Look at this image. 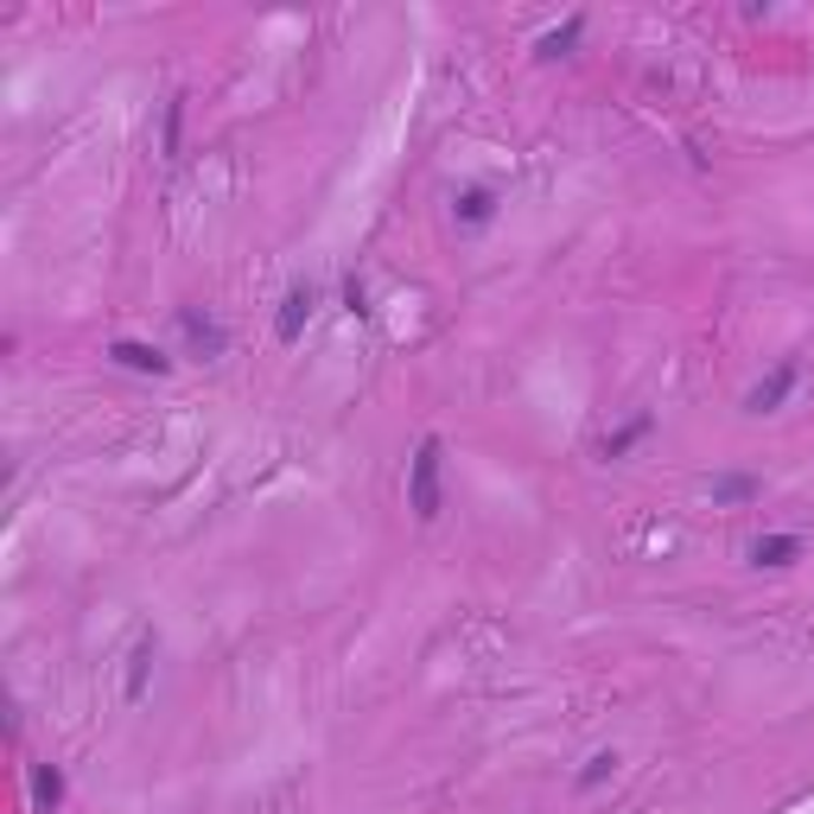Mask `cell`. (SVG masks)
<instances>
[{"mask_svg": "<svg viewBox=\"0 0 814 814\" xmlns=\"http://www.w3.org/2000/svg\"><path fill=\"white\" fill-rule=\"evenodd\" d=\"M802 560V535H757L751 567H795Z\"/></svg>", "mask_w": 814, "mask_h": 814, "instance_id": "obj_7", "label": "cell"}, {"mask_svg": "<svg viewBox=\"0 0 814 814\" xmlns=\"http://www.w3.org/2000/svg\"><path fill=\"white\" fill-rule=\"evenodd\" d=\"M153 656H159V643H153V636H141V643H134V656H127V688H121L127 700H141V694H147Z\"/></svg>", "mask_w": 814, "mask_h": 814, "instance_id": "obj_9", "label": "cell"}, {"mask_svg": "<svg viewBox=\"0 0 814 814\" xmlns=\"http://www.w3.org/2000/svg\"><path fill=\"white\" fill-rule=\"evenodd\" d=\"M643 433H649V414H636V421L624 426V433H611V439H604L599 453H604V458H624V453L636 446V439H643Z\"/></svg>", "mask_w": 814, "mask_h": 814, "instance_id": "obj_12", "label": "cell"}, {"mask_svg": "<svg viewBox=\"0 0 814 814\" xmlns=\"http://www.w3.org/2000/svg\"><path fill=\"white\" fill-rule=\"evenodd\" d=\"M579 32H586V20H567L560 32H547V38H542V58H567V52L579 45Z\"/></svg>", "mask_w": 814, "mask_h": 814, "instance_id": "obj_11", "label": "cell"}, {"mask_svg": "<svg viewBox=\"0 0 814 814\" xmlns=\"http://www.w3.org/2000/svg\"><path fill=\"white\" fill-rule=\"evenodd\" d=\"M751 497H757V478H745V471L713 478V503H751Z\"/></svg>", "mask_w": 814, "mask_h": 814, "instance_id": "obj_10", "label": "cell"}, {"mask_svg": "<svg viewBox=\"0 0 814 814\" xmlns=\"http://www.w3.org/2000/svg\"><path fill=\"white\" fill-rule=\"evenodd\" d=\"M179 332H185V344H191L198 357H223V350H230V332H223L216 319H204V312H191V305L179 312Z\"/></svg>", "mask_w": 814, "mask_h": 814, "instance_id": "obj_6", "label": "cell"}, {"mask_svg": "<svg viewBox=\"0 0 814 814\" xmlns=\"http://www.w3.org/2000/svg\"><path fill=\"white\" fill-rule=\"evenodd\" d=\"M439 471H446V446L439 439H421V453L408 465V510L433 522V515L446 510V497H439Z\"/></svg>", "mask_w": 814, "mask_h": 814, "instance_id": "obj_1", "label": "cell"}, {"mask_svg": "<svg viewBox=\"0 0 814 814\" xmlns=\"http://www.w3.org/2000/svg\"><path fill=\"white\" fill-rule=\"evenodd\" d=\"M611 770H617V751H592L586 757V770H579V789H599Z\"/></svg>", "mask_w": 814, "mask_h": 814, "instance_id": "obj_13", "label": "cell"}, {"mask_svg": "<svg viewBox=\"0 0 814 814\" xmlns=\"http://www.w3.org/2000/svg\"><path fill=\"white\" fill-rule=\"evenodd\" d=\"M312 305H319V287H305V280L300 287H287V300H280V312H274V337H280V344H300Z\"/></svg>", "mask_w": 814, "mask_h": 814, "instance_id": "obj_2", "label": "cell"}, {"mask_svg": "<svg viewBox=\"0 0 814 814\" xmlns=\"http://www.w3.org/2000/svg\"><path fill=\"white\" fill-rule=\"evenodd\" d=\"M795 382H802V363H777V369H770V376H763V382L745 394V414H777Z\"/></svg>", "mask_w": 814, "mask_h": 814, "instance_id": "obj_3", "label": "cell"}, {"mask_svg": "<svg viewBox=\"0 0 814 814\" xmlns=\"http://www.w3.org/2000/svg\"><path fill=\"white\" fill-rule=\"evenodd\" d=\"M109 357H115L121 369H134V376H172V357H166V350H153V344H141V337H115V344H109Z\"/></svg>", "mask_w": 814, "mask_h": 814, "instance_id": "obj_5", "label": "cell"}, {"mask_svg": "<svg viewBox=\"0 0 814 814\" xmlns=\"http://www.w3.org/2000/svg\"><path fill=\"white\" fill-rule=\"evenodd\" d=\"M64 802V770L58 763H32V809L52 814Z\"/></svg>", "mask_w": 814, "mask_h": 814, "instance_id": "obj_8", "label": "cell"}, {"mask_svg": "<svg viewBox=\"0 0 814 814\" xmlns=\"http://www.w3.org/2000/svg\"><path fill=\"white\" fill-rule=\"evenodd\" d=\"M453 223L465 230V236L490 230V223H497V191H490V185H465V191H458V204H453Z\"/></svg>", "mask_w": 814, "mask_h": 814, "instance_id": "obj_4", "label": "cell"}]
</instances>
